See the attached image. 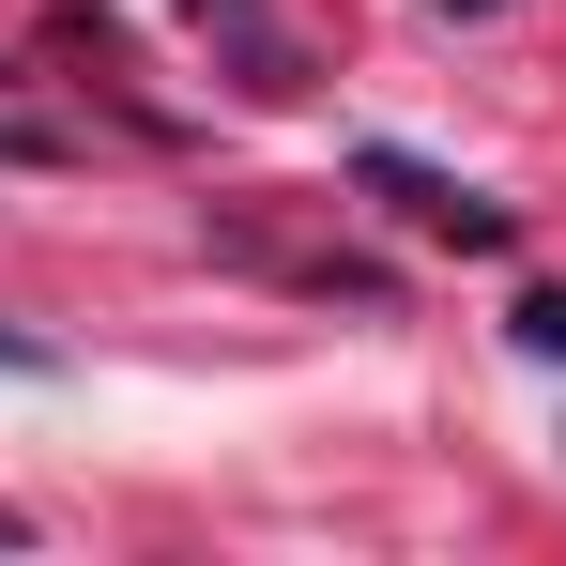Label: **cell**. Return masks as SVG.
Masks as SVG:
<instances>
[{"label": "cell", "mask_w": 566, "mask_h": 566, "mask_svg": "<svg viewBox=\"0 0 566 566\" xmlns=\"http://www.w3.org/2000/svg\"><path fill=\"white\" fill-rule=\"evenodd\" d=\"M368 185H382V199H413V230H444V245H474V261H490V245H521V214H505V199L444 185V169H413V154H368Z\"/></svg>", "instance_id": "cell-1"}, {"label": "cell", "mask_w": 566, "mask_h": 566, "mask_svg": "<svg viewBox=\"0 0 566 566\" xmlns=\"http://www.w3.org/2000/svg\"><path fill=\"white\" fill-rule=\"evenodd\" d=\"M185 15L245 46V93H291V46H276V15H261V0H185Z\"/></svg>", "instance_id": "cell-2"}, {"label": "cell", "mask_w": 566, "mask_h": 566, "mask_svg": "<svg viewBox=\"0 0 566 566\" xmlns=\"http://www.w3.org/2000/svg\"><path fill=\"white\" fill-rule=\"evenodd\" d=\"M505 337H521L536 368H566V291H521V306H505Z\"/></svg>", "instance_id": "cell-3"}, {"label": "cell", "mask_w": 566, "mask_h": 566, "mask_svg": "<svg viewBox=\"0 0 566 566\" xmlns=\"http://www.w3.org/2000/svg\"><path fill=\"white\" fill-rule=\"evenodd\" d=\"M429 15H505V0H429Z\"/></svg>", "instance_id": "cell-5"}, {"label": "cell", "mask_w": 566, "mask_h": 566, "mask_svg": "<svg viewBox=\"0 0 566 566\" xmlns=\"http://www.w3.org/2000/svg\"><path fill=\"white\" fill-rule=\"evenodd\" d=\"M0 368H15V382H46V368H62V353H46V337H15V322H0Z\"/></svg>", "instance_id": "cell-4"}]
</instances>
